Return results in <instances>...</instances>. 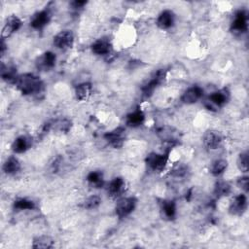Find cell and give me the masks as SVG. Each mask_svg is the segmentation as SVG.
<instances>
[{
	"instance_id": "6da1fadb",
	"label": "cell",
	"mask_w": 249,
	"mask_h": 249,
	"mask_svg": "<svg viewBox=\"0 0 249 249\" xmlns=\"http://www.w3.org/2000/svg\"><path fill=\"white\" fill-rule=\"evenodd\" d=\"M15 85L23 95H36L41 93L45 89L43 81L32 73L18 75Z\"/></svg>"
},
{
	"instance_id": "7a4b0ae2",
	"label": "cell",
	"mask_w": 249,
	"mask_h": 249,
	"mask_svg": "<svg viewBox=\"0 0 249 249\" xmlns=\"http://www.w3.org/2000/svg\"><path fill=\"white\" fill-rule=\"evenodd\" d=\"M165 78H166V70L159 69L156 73H154L151 79L141 87L142 95L147 98L150 97L155 91V89H157V88L164 82Z\"/></svg>"
},
{
	"instance_id": "3957f363",
	"label": "cell",
	"mask_w": 249,
	"mask_h": 249,
	"mask_svg": "<svg viewBox=\"0 0 249 249\" xmlns=\"http://www.w3.org/2000/svg\"><path fill=\"white\" fill-rule=\"evenodd\" d=\"M137 204V199L134 196H126V197H121L115 206V212L116 215L123 219L130 215L133 210L135 209Z\"/></svg>"
},
{
	"instance_id": "277c9868",
	"label": "cell",
	"mask_w": 249,
	"mask_h": 249,
	"mask_svg": "<svg viewBox=\"0 0 249 249\" xmlns=\"http://www.w3.org/2000/svg\"><path fill=\"white\" fill-rule=\"evenodd\" d=\"M248 30V13L245 10H238L234 14L231 23V31L235 35H240Z\"/></svg>"
},
{
	"instance_id": "5b68a950",
	"label": "cell",
	"mask_w": 249,
	"mask_h": 249,
	"mask_svg": "<svg viewBox=\"0 0 249 249\" xmlns=\"http://www.w3.org/2000/svg\"><path fill=\"white\" fill-rule=\"evenodd\" d=\"M230 97H231V92L227 88L218 89L208 95V97H207L208 105H206V106L209 110L212 109V106H214L216 108H221L229 102Z\"/></svg>"
},
{
	"instance_id": "8992f818",
	"label": "cell",
	"mask_w": 249,
	"mask_h": 249,
	"mask_svg": "<svg viewBox=\"0 0 249 249\" xmlns=\"http://www.w3.org/2000/svg\"><path fill=\"white\" fill-rule=\"evenodd\" d=\"M168 160V153L166 154H159L156 152H152L147 155L145 162L147 166L156 172H160L164 169Z\"/></svg>"
},
{
	"instance_id": "52a82bcc",
	"label": "cell",
	"mask_w": 249,
	"mask_h": 249,
	"mask_svg": "<svg viewBox=\"0 0 249 249\" xmlns=\"http://www.w3.org/2000/svg\"><path fill=\"white\" fill-rule=\"evenodd\" d=\"M53 43L55 48L61 51L69 50L74 45V33L69 29L61 30L53 36Z\"/></svg>"
},
{
	"instance_id": "ba28073f",
	"label": "cell",
	"mask_w": 249,
	"mask_h": 249,
	"mask_svg": "<svg viewBox=\"0 0 249 249\" xmlns=\"http://www.w3.org/2000/svg\"><path fill=\"white\" fill-rule=\"evenodd\" d=\"M104 140L115 149L121 148L125 141V129L124 127H117L104 134Z\"/></svg>"
},
{
	"instance_id": "9c48e42d",
	"label": "cell",
	"mask_w": 249,
	"mask_h": 249,
	"mask_svg": "<svg viewBox=\"0 0 249 249\" xmlns=\"http://www.w3.org/2000/svg\"><path fill=\"white\" fill-rule=\"evenodd\" d=\"M56 62V55L51 51H47L37 56L35 60V66L40 71L52 70Z\"/></svg>"
},
{
	"instance_id": "30bf717a",
	"label": "cell",
	"mask_w": 249,
	"mask_h": 249,
	"mask_svg": "<svg viewBox=\"0 0 249 249\" xmlns=\"http://www.w3.org/2000/svg\"><path fill=\"white\" fill-rule=\"evenodd\" d=\"M248 206V200L245 194H239L231 201L229 206V213L232 216H242Z\"/></svg>"
},
{
	"instance_id": "8fae6325",
	"label": "cell",
	"mask_w": 249,
	"mask_h": 249,
	"mask_svg": "<svg viewBox=\"0 0 249 249\" xmlns=\"http://www.w3.org/2000/svg\"><path fill=\"white\" fill-rule=\"evenodd\" d=\"M52 14L48 9L41 10L33 14L30 18V26L35 30H42L51 21Z\"/></svg>"
},
{
	"instance_id": "7c38bea8",
	"label": "cell",
	"mask_w": 249,
	"mask_h": 249,
	"mask_svg": "<svg viewBox=\"0 0 249 249\" xmlns=\"http://www.w3.org/2000/svg\"><path fill=\"white\" fill-rule=\"evenodd\" d=\"M21 24H22V21L18 16H16V15L9 16L6 18L5 23L3 25L2 32H1V38L6 39V38L10 37L12 34L17 32L21 27Z\"/></svg>"
},
{
	"instance_id": "4fadbf2b",
	"label": "cell",
	"mask_w": 249,
	"mask_h": 249,
	"mask_svg": "<svg viewBox=\"0 0 249 249\" xmlns=\"http://www.w3.org/2000/svg\"><path fill=\"white\" fill-rule=\"evenodd\" d=\"M72 127V122L69 119L63 118V119H57L54 121L47 122L43 126V131L48 132L52 129L57 130L59 132L67 133Z\"/></svg>"
},
{
	"instance_id": "5bb4252c",
	"label": "cell",
	"mask_w": 249,
	"mask_h": 249,
	"mask_svg": "<svg viewBox=\"0 0 249 249\" xmlns=\"http://www.w3.org/2000/svg\"><path fill=\"white\" fill-rule=\"evenodd\" d=\"M125 190V182L122 177L113 178L107 185L106 191L110 197L120 198Z\"/></svg>"
},
{
	"instance_id": "9a60e30c",
	"label": "cell",
	"mask_w": 249,
	"mask_h": 249,
	"mask_svg": "<svg viewBox=\"0 0 249 249\" xmlns=\"http://www.w3.org/2000/svg\"><path fill=\"white\" fill-rule=\"evenodd\" d=\"M222 141H223V137L221 133L216 130H207L202 137L203 146L209 151H214L218 149Z\"/></svg>"
},
{
	"instance_id": "2e32d148",
	"label": "cell",
	"mask_w": 249,
	"mask_h": 249,
	"mask_svg": "<svg viewBox=\"0 0 249 249\" xmlns=\"http://www.w3.org/2000/svg\"><path fill=\"white\" fill-rule=\"evenodd\" d=\"M203 92L204 91L201 87L196 85L192 86L183 92L181 96V101L185 104H194L203 96Z\"/></svg>"
},
{
	"instance_id": "e0dca14e",
	"label": "cell",
	"mask_w": 249,
	"mask_h": 249,
	"mask_svg": "<svg viewBox=\"0 0 249 249\" xmlns=\"http://www.w3.org/2000/svg\"><path fill=\"white\" fill-rule=\"evenodd\" d=\"M90 49H91V52L96 55H107L111 53L112 45L108 38L102 37L95 40L90 45Z\"/></svg>"
},
{
	"instance_id": "ac0fdd59",
	"label": "cell",
	"mask_w": 249,
	"mask_h": 249,
	"mask_svg": "<svg viewBox=\"0 0 249 249\" xmlns=\"http://www.w3.org/2000/svg\"><path fill=\"white\" fill-rule=\"evenodd\" d=\"M158 136L160 138L161 141L169 144L174 145L179 140V133L178 131L170 126H162L157 130Z\"/></svg>"
},
{
	"instance_id": "d6986e66",
	"label": "cell",
	"mask_w": 249,
	"mask_h": 249,
	"mask_svg": "<svg viewBox=\"0 0 249 249\" xmlns=\"http://www.w3.org/2000/svg\"><path fill=\"white\" fill-rule=\"evenodd\" d=\"M175 15L171 10H163L157 18L156 23L159 28L162 30H167L174 25Z\"/></svg>"
},
{
	"instance_id": "ffe728a7",
	"label": "cell",
	"mask_w": 249,
	"mask_h": 249,
	"mask_svg": "<svg viewBox=\"0 0 249 249\" xmlns=\"http://www.w3.org/2000/svg\"><path fill=\"white\" fill-rule=\"evenodd\" d=\"M160 206V213L162 218L169 221L175 219L177 214V207H176L175 201L171 199H163L161 200Z\"/></svg>"
},
{
	"instance_id": "44dd1931",
	"label": "cell",
	"mask_w": 249,
	"mask_h": 249,
	"mask_svg": "<svg viewBox=\"0 0 249 249\" xmlns=\"http://www.w3.org/2000/svg\"><path fill=\"white\" fill-rule=\"evenodd\" d=\"M32 146V139L26 135L18 136L12 143V150L16 154H22Z\"/></svg>"
},
{
	"instance_id": "7402d4cb",
	"label": "cell",
	"mask_w": 249,
	"mask_h": 249,
	"mask_svg": "<svg viewBox=\"0 0 249 249\" xmlns=\"http://www.w3.org/2000/svg\"><path fill=\"white\" fill-rule=\"evenodd\" d=\"M20 168V162L18 159L15 156H10L9 158H7L2 165V170L7 175H15L19 172Z\"/></svg>"
},
{
	"instance_id": "603a6c76",
	"label": "cell",
	"mask_w": 249,
	"mask_h": 249,
	"mask_svg": "<svg viewBox=\"0 0 249 249\" xmlns=\"http://www.w3.org/2000/svg\"><path fill=\"white\" fill-rule=\"evenodd\" d=\"M145 121V114L139 108L130 112L125 117V124L130 127H138L143 124Z\"/></svg>"
},
{
	"instance_id": "cb8c5ba5",
	"label": "cell",
	"mask_w": 249,
	"mask_h": 249,
	"mask_svg": "<svg viewBox=\"0 0 249 249\" xmlns=\"http://www.w3.org/2000/svg\"><path fill=\"white\" fill-rule=\"evenodd\" d=\"M1 78L7 83H16L18 75L17 74V67L14 64H5L1 63L0 69Z\"/></svg>"
},
{
	"instance_id": "d4e9b609",
	"label": "cell",
	"mask_w": 249,
	"mask_h": 249,
	"mask_svg": "<svg viewBox=\"0 0 249 249\" xmlns=\"http://www.w3.org/2000/svg\"><path fill=\"white\" fill-rule=\"evenodd\" d=\"M88 184L93 189H99L104 186V175L100 170L90 171L87 175Z\"/></svg>"
},
{
	"instance_id": "484cf974",
	"label": "cell",
	"mask_w": 249,
	"mask_h": 249,
	"mask_svg": "<svg viewBox=\"0 0 249 249\" xmlns=\"http://www.w3.org/2000/svg\"><path fill=\"white\" fill-rule=\"evenodd\" d=\"M91 90H92V86L89 82L81 83V84L77 85L75 88L76 98L80 101L87 100L89 97V95L91 94Z\"/></svg>"
},
{
	"instance_id": "4316f807",
	"label": "cell",
	"mask_w": 249,
	"mask_h": 249,
	"mask_svg": "<svg viewBox=\"0 0 249 249\" xmlns=\"http://www.w3.org/2000/svg\"><path fill=\"white\" fill-rule=\"evenodd\" d=\"M231 192V186L227 181H218L216 182L213 190V194L217 198L228 196Z\"/></svg>"
},
{
	"instance_id": "83f0119b",
	"label": "cell",
	"mask_w": 249,
	"mask_h": 249,
	"mask_svg": "<svg viewBox=\"0 0 249 249\" xmlns=\"http://www.w3.org/2000/svg\"><path fill=\"white\" fill-rule=\"evenodd\" d=\"M54 244L53 239L49 235H40L33 239L32 248L35 249H49L53 248Z\"/></svg>"
},
{
	"instance_id": "f1b7e54d",
	"label": "cell",
	"mask_w": 249,
	"mask_h": 249,
	"mask_svg": "<svg viewBox=\"0 0 249 249\" xmlns=\"http://www.w3.org/2000/svg\"><path fill=\"white\" fill-rule=\"evenodd\" d=\"M228 167V160L224 159H217L213 160L210 164V172L214 176H220L225 172Z\"/></svg>"
},
{
	"instance_id": "f546056e",
	"label": "cell",
	"mask_w": 249,
	"mask_h": 249,
	"mask_svg": "<svg viewBox=\"0 0 249 249\" xmlns=\"http://www.w3.org/2000/svg\"><path fill=\"white\" fill-rule=\"evenodd\" d=\"M13 207L17 211H24V210H33L36 207V204L33 200L25 198V197H20L18 198L14 201Z\"/></svg>"
},
{
	"instance_id": "4dcf8cb0",
	"label": "cell",
	"mask_w": 249,
	"mask_h": 249,
	"mask_svg": "<svg viewBox=\"0 0 249 249\" xmlns=\"http://www.w3.org/2000/svg\"><path fill=\"white\" fill-rule=\"evenodd\" d=\"M100 204H101V197L97 195H92V196H89V197H87L82 202V207L84 209L92 210V209H96Z\"/></svg>"
},
{
	"instance_id": "1f68e13d",
	"label": "cell",
	"mask_w": 249,
	"mask_h": 249,
	"mask_svg": "<svg viewBox=\"0 0 249 249\" xmlns=\"http://www.w3.org/2000/svg\"><path fill=\"white\" fill-rule=\"evenodd\" d=\"M237 167L241 172H247L248 171V153L243 152L239 154L236 161Z\"/></svg>"
},
{
	"instance_id": "d6a6232c",
	"label": "cell",
	"mask_w": 249,
	"mask_h": 249,
	"mask_svg": "<svg viewBox=\"0 0 249 249\" xmlns=\"http://www.w3.org/2000/svg\"><path fill=\"white\" fill-rule=\"evenodd\" d=\"M187 173H188V167L184 164H180L174 167L170 174L176 178H183L187 175Z\"/></svg>"
},
{
	"instance_id": "836d02e7",
	"label": "cell",
	"mask_w": 249,
	"mask_h": 249,
	"mask_svg": "<svg viewBox=\"0 0 249 249\" xmlns=\"http://www.w3.org/2000/svg\"><path fill=\"white\" fill-rule=\"evenodd\" d=\"M236 185L238 188H240L245 194L248 193L249 191V177L248 176H241L237 179Z\"/></svg>"
},
{
	"instance_id": "e575fe53",
	"label": "cell",
	"mask_w": 249,
	"mask_h": 249,
	"mask_svg": "<svg viewBox=\"0 0 249 249\" xmlns=\"http://www.w3.org/2000/svg\"><path fill=\"white\" fill-rule=\"evenodd\" d=\"M63 159L61 156H57L53 159V160L52 161L51 163V169L53 173H56L59 169H60V166H61V162H62Z\"/></svg>"
},
{
	"instance_id": "d590c367",
	"label": "cell",
	"mask_w": 249,
	"mask_h": 249,
	"mask_svg": "<svg viewBox=\"0 0 249 249\" xmlns=\"http://www.w3.org/2000/svg\"><path fill=\"white\" fill-rule=\"evenodd\" d=\"M87 1H79V0H75V1H72L70 3V7L73 11L75 12H78L80 10H82L84 8L85 5H87Z\"/></svg>"
},
{
	"instance_id": "8d00e7d4",
	"label": "cell",
	"mask_w": 249,
	"mask_h": 249,
	"mask_svg": "<svg viewBox=\"0 0 249 249\" xmlns=\"http://www.w3.org/2000/svg\"><path fill=\"white\" fill-rule=\"evenodd\" d=\"M6 50H7V45L5 43V39L1 38V43H0V53H1V55H4Z\"/></svg>"
}]
</instances>
